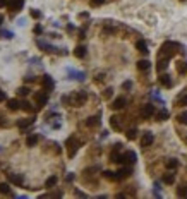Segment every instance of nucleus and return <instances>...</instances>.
Listing matches in <instances>:
<instances>
[{
  "label": "nucleus",
  "mask_w": 187,
  "mask_h": 199,
  "mask_svg": "<svg viewBox=\"0 0 187 199\" xmlns=\"http://www.w3.org/2000/svg\"><path fill=\"white\" fill-rule=\"evenodd\" d=\"M86 100H88V95H86L84 91L72 93L69 98H67V96H64V101H69L72 107H82V105L86 103Z\"/></svg>",
  "instance_id": "obj_1"
},
{
  "label": "nucleus",
  "mask_w": 187,
  "mask_h": 199,
  "mask_svg": "<svg viewBox=\"0 0 187 199\" xmlns=\"http://www.w3.org/2000/svg\"><path fill=\"white\" fill-rule=\"evenodd\" d=\"M77 149H79L77 139L76 137H69V139H67V153H69V156H74L77 153Z\"/></svg>",
  "instance_id": "obj_2"
},
{
  "label": "nucleus",
  "mask_w": 187,
  "mask_h": 199,
  "mask_svg": "<svg viewBox=\"0 0 187 199\" xmlns=\"http://www.w3.org/2000/svg\"><path fill=\"white\" fill-rule=\"evenodd\" d=\"M173 48H177V45H175V43H170V41H168V43H165V45L162 46V50H160V55H162V57L167 55V59H170V57L175 53V50H173Z\"/></svg>",
  "instance_id": "obj_3"
},
{
  "label": "nucleus",
  "mask_w": 187,
  "mask_h": 199,
  "mask_svg": "<svg viewBox=\"0 0 187 199\" xmlns=\"http://www.w3.org/2000/svg\"><path fill=\"white\" fill-rule=\"evenodd\" d=\"M34 101H36L38 107H45L48 103V93L47 91H40V93H34Z\"/></svg>",
  "instance_id": "obj_4"
},
{
  "label": "nucleus",
  "mask_w": 187,
  "mask_h": 199,
  "mask_svg": "<svg viewBox=\"0 0 187 199\" xmlns=\"http://www.w3.org/2000/svg\"><path fill=\"white\" fill-rule=\"evenodd\" d=\"M154 115V107L151 103H146L143 108H141V117L143 118H149Z\"/></svg>",
  "instance_id": "obj_5"
},
{
  "label": "nucleus",
  "mask_w": 187,
  "mask_h": 199,
  "mask_svg": "<svg viewBox=\"0 0 187 199\" xmlns=\"http://www.w3.org/2000/svg\"><path fill=\"white\" fill-rule=\"evenodd\" d=\"M153 141H154L153 132H144L143 137H141V146H143V148H148V146H151V144H153Z\"/></svg>",
  "instance_id": "obj_6"
},
{
  "label": "nucleus",
  "mask_w": 187,
  "mask_h": 199,
  "mask_svg": "<svg viewBox=\"0 0 187 199\" xmlns=\"http://www.w3.org/2000/svg\"><path fill=\"white\" fill-rule=\"evenodd\" d=\"M53 88H55L53 79H51L50 76H43V91L50 93V91H53Z\"/></svg>",
  "instance_id": "obj_7"
},
{
  "label": "nucleus",
  "mask_w": 187,
  "mask_h": 199,
  "mask_svg": "<svg viewBox=\"0 0 187 199\" xmlns=\"http://www.w3.org/2000/svg\"><path fill=\"white\" fill-rule=\"evenodd\" d=\"M125 103H127V100H125L124 96H118V98H115L114 101H112L110 107L114 108V110H120V108H124V107H125Z\"/></svg>",
  "instance_id": "obj_8"
},
{
  "label": "nucleus",
  "mask_w": 187,
  "mask_h": 199,
  "mask_svg": "<svg viewBox=\"0 0 187 199\" xmlns=\"http://www.w3.org/2000/svg\"><path fill=\"white\" fill-rule=\"evenodd\" d=\"M22 5H24V0H9V9L11 11L19 12L22 9Z\"/></svg>",
  "instance_id": "obj_9"
},
{
  "label": "nucleus",
  "mask_w": 187,
  "mask_h": 199,
  "mask_svg": "<svg viewBox=\"0 0 187 199\" xmlns=\"http://www.w3.org/2000/svg\"><path fill=\"white\" fill-rule=\"evenodd\" d=\"M33 124H34V117L21 118V120H17V127H19V129H26L28 126H33Z\"/></svg>",
  "instance_id": "obj_10"
},
{
  "label": "nucleus",
  "mask_w": 187,
  "mask_h": 199,
  "mask_svg": "<svg viewBox=\"0 0 187 199\" xmlns=\"http://www.w3.org/2000/svg\"><path fill=\"white\" fill-rule=\"evenodd\" d=\"M122 160H124V163H136V153L125 151L124 155H122Z\"/></svg>",
  "instance_id": "obj_11"
},
{
  "label": "nucleus",
  "mask_w": 187,
  "mask_h": 199,
  "mask_svg": "<svg viewBox=\"0 0 187 199\" xmlns=\"http://www.w3.org/2000/svg\"><path fill=\"white\" fill-rule=\"evenodd\" d=\"M74 55H76L77 59H84L86 57V46L84 45H77V46L74 48Z\"/></svg>",
  "instance_id": "obj_12"
},
{
  "label": "nucleus",
  "mask_w": 187,
  "mask_h": 199,
  "mask_svg": "<svg viewBox=\"0 0 187 199\" xmlns=\"http://www.w3.org/2000/svg\"><path fill=\"white\" fill-rule=\"evenodd\" d=\"M132 173V170L129 168V166H124V168H120L117 172V180H122V179H125V177H129Z\"/></svg>",
  "instance_id": "obj_13"
},
{
  "label": "nucleus",
  "mask_w": 187,
  "mask_h": 199,
  "mask_svg": "<svg viewBox=\"0 0 187 199\" xmlns=\"http://www.w3.org/2000/svg\"><path fill=\"white\" fill-rule=\"evenodd\" d=\"M160 82H162V84L165 86V88H172V84H173L168 74H162V76H160Z\"/></svg>",
  "instance_id": "obj_14"
},
{
  "label": "nucleus",
  "mask_w": 187,
  "mask_h": 199,
  "mask_svg": "<svg viewBox=\"0 0 187 199\" xmlns=\"http://www.w3.org/2000/svg\"><path fill=\"white\" fill-rule=\"evenodd\" d=\"M7 107H9V110H19V108H21V103H19V100L11 98V100H7Z\"/></svg>",
  "instance_id": "obj_15"
},
{
  "label": "nucleus",
  "mask_w": 187,
  "mask_h": 199,
  "mask_svg": "<svg viewBox=\"0 0 187 199\" xmlns=\"http://www.w3.org/2000/svg\"><path fill=\"white\" fill-rule=\"evenodd\" d=\"M38 141H40V136L31 134V136H28V139H26V144H28L29 148H33V146H36V144H38Z\"/></svg>",
  "instance_id": "obj_16"
},
{
  "label": "nucleus",
  "mask_w": 187,
  "mask_h": 199,
  "mask_svg": "<svg viewBox=\"0 0 187 199\" xmlns=\"http://www.w3.org/2000/svg\"><path fill=\"white\" fill-rule=\"evenodd\" d=\"M9 180L12 182V184H16V185H22L24 184V177H22V175H9Z\"/></svg>",
  "instance_id": "obj_17"
},
{
  "label": "nucleus",
  "mask_w": 187,
  "mask_h": 199,
  "mask_svg": "<svg viewBox=\"0 0 187 199\" xmlns=\"http://www.w3.org/2000/svg\"><path fill=\"white\" fill-rule=\"evenodd\" d=\"M84 124H86V127H96V126H100V118L98 117H88Z\"/></svg>",
  "instance_id": "obj_18"
},
{
  "label": "nucleus",
  "mask_w": 187,
  "mask_h": 199,
  "mask_svg": "<svg viewBox=\"0 0 187 199\" xmlns=\"http://www.w3.org/2000/svg\"><path fill=\"white\" fill-rule=\"evenodd\" d=\"M136 48L139 50L141 53H144V55H146V53L149 52V50H148V45H146V41H143V40H139V41L136 43Z\"/></svg>",
  "instance_id": "obj_19"
},
{
  "label": "nucleus",
  "mask_w": 187,
  "mask_h": 199,
  "mask_svg": "<svg viewBox=\"0 0 187 199\" xmlns=\"http://www.w3.org/2000/svg\"><path fill=\"white\" fill-rule=\"evenodd\" d=\"M149 67H151V62H149V60H146V59L137 62V69H139V70H148Z\"/></svg>",
  "instance_id": "obj_20"
},
{
  "label": "nucleus",
  "mask_w": 187,
  "mask_h": 199,
  "mask_svg": "<svg viewBox=\"0 0 187 199\" xmlns=\"http://www.w3.org/2000/svg\"><path fill=\"white\" fill-rule=\"evenodd\" d=\"M168 67V59H160L158 60V65H156V69L160 70V72H163V70Z\"/></svg>",
  "instance_id": "obj_21"
},
{
  "label": "nucleus",
  "mask_w": 187,
  "mask_h": 199,
  "mask_svg": "<svg viewBox=\"0 0 187 199\" xmlns=\"http://www.w3.org/2000/svg\"><path fill=\"white\" fill-rule=\"evenodd\" d=\"M69 76H72V79H77V81H82V79H84V74L77 72V70H72V69H69Z\"/></svg>",
  "instance_id": "obj_22"
},
{
  "label": "nucleus",
  "mask_w": 187,
  "mask_h": 199,
  "mask_svg": "<svg viewBox=\"0 0 187 199\" xmlns=\"http://www.w3.org/2000/svg\"><path fill=\"white\" fill-rule=\"evenodd\" d=\"M57 180H59V179H57V175H51V177H48V179H47V182H45V187L51 189L53 185L57 184Z\"/></svg>",
  "instance_id": "obj_23"
},
{
  "label": "nucleus",
  "mask_w": 187,
  "mask_h": 199,
  "mask_svg": "<svg viewBox=\"0 0 187 199\" xmlns=\"http://www.w3.org/2000/svg\"><path fill=\"white\" fill-rule=\"evenodd\" d=\"M110 126L114 127L115 130H118V129H120V120H118V117H115V115H114V117L110 118Z\"/></svg>",
  "instance_id": "obj_24"
},
{
  "label": "nucleus",
  "mask_w": 187,
  "mask_h": 199,
  "mask_svg": "<svg viewBox=\"0 0 187 199\" xmlns=\"http://www.w3.org/2000/svg\"><path fill=\"white\" fill-rule=\"evenodd\" d=\"M163 182H165V184H173V182H175V175H173V173H165V175H163Z\"/></svg>",
  "instance_id": "obj_25"
},
{
  "label": "nucleus",
  "mask_w": 187,
  "mask_h": 199,
  "mask_svg": "<svg viewBox=\"0 0 187 199\" xmlns=\"http://www.w3.org/2000/svg\"><path fill=\"white\" fill-rule=\"evenodd\" d=\"M177 72H179V74H185L187 72V62H179V64H177Z\"/></svg>",
  "instance_id": "obj_26"
},
{
  "label": "nucleus",
  "mask_w": 187,
  "mask_h": 199,
  "mask_svg": "<svg viewBox=\"0 0 187 199\" xmlns=\"http://www.w3.org/2000/svg\"><path fill=\"white\" fill-rule=\"evenodd\" d=\"M103 177L110 179V180H117V172H110V170H106V172H103Z\"/></svg>",
  "instance_id": "obj_27"
},
{
  "label": "nucleus",
  "mask_w": 187,
  "mask_h": 199,
  "mask_svg": "<svg viewBox=\"0 0 187 199\" xmlns=\"http://www.w3.org/2000/svg\"><path fill=\"white\" fill-rule=\"evenodd\" d=\"M177 166H179V161H177L175 158H172V160H168V161H167V168H168V170H175Z\"/></svg>",
  "instance_id": "obj_28"
},
{
  "label": "nucleus",
  "mask_w": 187,
  "mask_h": 199,
  "mask_svg": "<svg viewBox=\"0 0 187 199\" xmlns=\"http://www.w3.org/2000/svg\"><path fill=\"white\" fill-rule=\"evenodd\" d=\"M156 118H158V120H167V118H168V112H167L165 108H163V110H160L156 113Z\"/></svg>",
  "instance_id": "obj_29"
},
{
  "label": "nucleus",
  "mask_w": 187,
  "mask_h": 199,
  "mask_svg": "<svg viewBox=\"0 0 187 199\" xmlns=\"http://www.w3.org/2000/svg\"><path fill=\"white\" fill-rule=\"evenodd\" d=\"M0 194H12L9 184H2V182H0Z\"/></svg>",
  "instance_id": "obj_30"
},
{
  "label": "nucleus",
  "mask_w": 187,
  "mask_h": 199,
  "mask_svg": "<svg viewBox=\"0 0 187 199\" xmlns=\"http://www.w3.org/2000/svg\"><path fill=\"white\" fill-rule=\"evenodd\" d=\"M29 91H31L29 88H26V86H21V88L17 89V95H19V96H28V95H29Z\"/></svg>",
  "instance_id": "obj_31"
},
{
  "label": "nucleus",
  "mask_w": 187,
  "mask_h": 199,
  "mask_svg": "<svg viewBox=\"0 0 187 199\" xmlns=\"http://www.w3.org/2000/svg\"><path fill=\"white\" fill-rule=\"evenodd\" d=\"M125 136H127V139H136V136H137V130L136 129H129L127 132H125Z\"/></svg>",
  "instance_id": "obj_32"
},
{
  "label": "nucleus",
  "mask_w": 187,
  "mask_h": 199,
  "mask_svg": "<svg viewBox=\"0 0 187 199\" xmlns=\"http://www.w3.org/2000/svg\"><path fill=\"white\" fill-rule=\"evenodd\" d=\"M179 122L180 124H184V126H187V112H182V113H179Z\"/></svg>",
  "instance_id": "obj_33"
},
{
  "label": "nucleus",
  "mask_w": 187,
  "mask_h": 199,
  "mask_svg": "<svg viewBox=\"0 0 187 199\" xmlns=\"http://www.w3.org/2000/svg\"><path fill=\"white\" fill-rule=\"evenodd\" d=\"M21 108H22L24 112H33V107H31L28 101H21Z\"/></svg>",
  "instance_id": "obj_34"
},
{
  "label": "nucleus",
  "mask_w": 187,
  "mask_h": 199,
  "mask_svg": "<svg viewBox=\"0 0 187 199\" xmlns=\"http://www.w3.org/2000/svg\"><path fill=\"white\" fill-rule=\"evenodd\" d=\"M177 196H180V197H185V196H187L185 187H179V189H177Z\"/></svg>",
  "instance_id": "obj_35"
},
{
  "label": "nucleus",
  "mask_w": 187,
  "mask_h": 199,
  "mask_svg": "<svg viewBox=\"0 0 187 199\" xmlns=\"http://www.w3.org/2000/svg\"><path fill=\"white\" fill-rule=\"evenodd\" d=\"M0 36H2V38H7V40H11L14 34H12L11 31H0Z\"/></svg>",
  "instance_id": "obj_36"
},
{
  "label": "nucleus",
  "mask_w": 187,
  "mask_h": 199,
  "mask_svg": "<svg viewBox=\"0 0 187 199\" xmlns=\"http://www.w3.org/2000/svg\"><path fill=\"white\" fill-rule=\"evenodd\" d=\"M179 103L182 105V107H187V95L180 96V100H179Z\"/></svg>",
  "instance_id": "obj_37"
},
{
  "label": "nucleus",
  "mask_w": 187,
  "mask_h": 199,
  "mask_svg": "<svg viewBox=\"0 0 187 199\" xmlns=\"http://www.w3.org/2000/svg\"><path fill=\"white\" fill-rule=\"evenodd\" d=\"M112 93H114V89H112V88H106V89H105V93H103V96H105V98H110Z\"/></svg>",
  "instance_id": "obj_38"
},
{
  "label": "nucleus",
  "mask_w": 187,
  "mask_h": 199,
  "mask_svg": "<svg viewBox=\"0 0 187 199\" xmlns=\"http://www.w3.org/2000/svg\"><path fill=\"white\" fill-rule=\"evenodd\" d=\"M31 15H33L34 19H40L41 17V12L40 11H31Z\"/></svg>",
  "instance_id": "obj_39"
},
{
  "label": "nucleus",
  "mask_w": 187,
  "mask_h": 199,
  "mask_svg": "<svg viewBox=\"0 0 187 199\" xmlns=\"http://www.w3.org/2000/svg\"><path fill=\"white\" fill-rule=\"evenodd\" d=\"M122 88H124V89H131L132 88V82L131 81H125L124 84H122Z\"/></svg>",
  "instance_id": "obj_40"
},
{
  "label": "nucleus",
  "mask_w": 187,
  "mask_h": 199,
  "mask_svg": "<svg viewBox=\"0 0 187 199\" xmlns=\"http://www.w3.org/2000/svg\"><path fill=\"white\" fill-rule=\"evenodd\" d=\"M105 4V0H91V5H101Z\"/></svg>",
  "instance_id": "obj_41"
},
{
  "label": "nucleus",
  "mask_w": 187,
  "mask_h": 199,
  "mask_svg": "<svg viewBox=\"0 0 187 199\" xmlns=\"http://www.w3.org/2000/svg\"><path fill=\"white\" fill-rule=\"evenodd\" d=\"M41 31H43V28H41L40 24H38V26H34V33H36V34H41Z\"/></svg>",
  "instance_id": "obj_42"
},
{
  "label": "nucleus",
  "mask_w": 187,
  "mask_h": 199,
  "mask_svg": "<svg viewBox=\"0 0 187 199\" xmlns=\"http://www.w3.org/2000/svg\"><path fill=\"white\" fill-rule=\"evenodd\" d=\"M4 100H7V96H5V93H4V91H0V103H2Z\"/></svg>",
  "instance_id": "obj_43"
},
{
  "label": "nucleus",
  "mask_w": 187,
  "mask_h": 199,
  "mask_svg": "<svg viewBox=\"0 0 187 199\" xmlns=\"http://www.w3.org/2000/svg\"><path fill=\"white\" fill-rule=\"evenodd\" d=\"M65 180H67V182H72V180H74V175H72V173H69V175L65 177Z\"/></svg>",
  "instance_id": "obj_44"
},
{
  "label": "nucleus",
  "mask_w": 187,
  "mask_h": 199,
  "mask_svg": "<svg viewBox=\"0 0 187 199\" xmlns=\"http://www.w3.org/2000/svg\"><path fill=\"white\" fill-rule=\"evenodd\" d=\"M5 5H9V0H0V7H5Z\"/></svg>",
  "instance_id": "obj_45"
},
{
  "label": "nucleus",
  "mask_w": 187,
  "mask_h": 199,
  "mask_svg": "<svg viewBox=\"0 0 187 199\" xmlns=\"http://www.w3.org/2000/svg\"><path fill=\"white\" fill-rule=\"evenodd\" d=\"M76 194H77V196H81V197H86V194H84V192H81V191H77Z\"/></svg>",
  "instance_id": "obj_46"
},
{
  "label": "nucleus",
  "mask_w": 187,
  "mask_h": 199,
  "mask_svg": "<svg viewBox=\"0 0 187 199\" xmlns=\"http://www.w3.org/2000/svg\"><path fill=\"white\" fill-rule=\"evenodd\" d=\"M2 24H4V15L0 14V26H2Z\"/></svg>",
  "instance_id": "obj_47"
},
{
  "label": "nucleus",
  "mask_w": 187,
  "mask_h": 199,
  "mask_svg": "<svg viewBox=\"0 0 187 199\" xmlns=\"http://www.w3.org/2000/svg\"><path fill=\"white\" fill-rule=\"evenodd\" d=\"M185 141H187V137H185Z\"/></svg>",
  "instance_id": "obj_48"
}]
</instances>
